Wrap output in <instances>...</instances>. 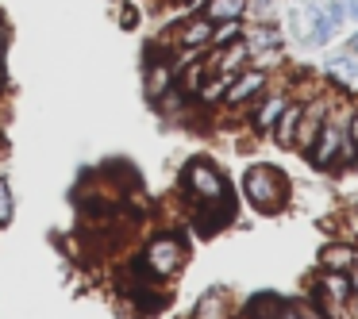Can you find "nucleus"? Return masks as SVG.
<instances>
[{
    "label": "nucleus",
    "mask_w": 358,
    "mask_h": 319,
    "mask_svg": "<svg viewBox=\"0 0 358 319\" xmlns=\"http://www.w3.org/2000/svg\"><path fill=\"white\" fill-rule=\"evenodd\" d=\"M243 196H247L250 208L258 212H281L289 204V181L285 173L278 170V165H266V162H255L247 165V173H243Z\"/></svg>",
    "instance_id": "nucleus-1"
},
{
    "label": "nucleus",
    "mask_w": 358,
    "mask_h": 319,
    "mask_svg": "<svg viewBox=\"0 0 358 319\" xmlns=\"http://www.w3.org/2000/svg\"><path fill=\"white\" fill-rule=\"evenodd\" d=\"M139 258H143V265L150 269V277L162 281V285H170L189 262V242L181 239L178 231H158V235H150V239L143 242Z\"/></svg>",
    "instance_id": "nucleus-2"
},
{
    "label": "nucleus",
    "mask_w": 358,
    "mask_h": 319,
    "mask_svg": "<svg viewBox=\"0 0 358 319\" xmlns=\"http://www.w3.org/2000/svg\"><path fill=\"white\" fill-rule=\"evenodd\" d=\"M343 142H347V124H343V119H335V116H327L324 127L316 131V139H312V147H308V154H304V158H308L316 170H335Z\"/></svg>",
    "instance_id": "nucleus-3"
},
{
    "label": "nucleus",
    "mask_w": 358,
    "mask_h": 319,
    "mask_svg": "<svg viewBox=\"0 0 358 319\" xmlns=\"http://www.w3.org/2000/svg\"><path fill=\"white\" fill-rule=\"evenodd\" d=\"M266 89H270V73H266L262 66H247L243 73L231 77V89H227V96H224V108H243V104L258 101Z\"/></svg>",
    "instance_id": "nucleus-4"
},
{
    "label": "nucleus",
    "mask_w": 358,
    "mask_h": 319,
    "mask_svg": "<svg viewBox=\"0 0 358 319\" xmlns=\"http://www.w3.org/2000/svg\"><path fill=\"white\" fill-rule=\"evenodd\" d=\"M281 43H285V35H281V27L273 24V20H255V24H243V47H247L250 62L262 54H278Z\"/></svg>",
    "instance_id": "nucleus-5"
},
{
    "label": "nucleus",
    "mask_w": 358,
    "mask_h": 319,
    "mask_svg": "<svg viewBox=\"0 0 358 319\" xmlns=\"http://www.w3.org/2000/svg\"><path fill=\"white\" fill-rule=\"evenodd\" d=\"M285 104H289V93H285V89H278V93H273V89H266L258 101H250V104H247V108H250V112H247L250 131H255V135H270Z\"/></svg>",
    "instance_id": "nucleus-6"
},
{
    "label": "nucleus",
    "mask_w": 358,
    "mask_h": 319,
    "mask_svg": "<svg viewBox=\"0 0 358 319\" xmlns=\"http://www.w3.org/2000/svg\"><path fill=\"white\" fill-rule=\"evenodd\" d=\"M208 43H212V20H204L201 8L178 20V31L170 35V47L178 50H208Z\"/></svg>",
    "instance_id": "nucleus-7"
},
{
    "label": "nucleus",
    "mask_w": 358,
    "mask_h": 319,
    "mask_svg": "<svg viewBox=\"0 0 358 319\" xmlns=\"http://www.w3.org/2000/svg\"><path fill=\"white\" fill-rule=\"evenodd\" d=\"M143 81H147V96L150 101H158V96H166L173 85H178V70H173L170 54H150L147 58V73H143Z\"/></svg>",
    "instance_id": "nucleus-8"
},
{
    "label": "nucleus",
    "mask_w": 358,
    "mask_h": 319,
    "mask_svg": "<svg viewBox=\"0 0 358 319\" xmlns=\"http://www.w3.org/2000/svg\"><path fill=\"white\" fill-rule=\"evenodd\" d=\"M201 16L216 24H247L250 0H201Z\"/></svg>",
    "instance_id": "nucleus-9"
},
{
    "label": "nucleus",
    "mask_w": 358,
    "mask_h": 319,
    "mask_svg": "<svg viewBox=\"0 0 358 319\" xmlns=\"http://www.w3.org/2000/svg\"><path fill=\"white\" fill-rule=\"evenodd\" d=\"M235 308H231V296L224 288H208L204 296H196L193 304V316L189 319H231Z\"/></svg>",
    "instance_id": "nucleus-10"
},
{
    "label": "nucleus",
    "mask_w": 358,
    "mask_h": 319,
    "mask_svg": "<svg viewBox=\"0 0 358 319\" xmlns=\"http://www.w3.org/2000/svg\"><path fill=\"white\" fill-rule=\"evenodd\" d=\"M301 116H304V101H293L289 96V104L281 108L278 124H273V139H278V147H293L296 142V127H301Z\"/></svg>",
    "instance_id": "nucleus-11"
},
{
    "label": "nucleus",
    "mask_w": 358,
    "mask_h": 319,
    "mask_svg": "<svg viewBox=\"0 0 358 319\" xmlns=\"http://www.w3.org/2000/svg\"><path fill=\"white\" fill-rule=\"evenodd\" d=\"M355 254H358V242H347V239H335L320 250V269H343L350 273L355 269Z\"/></svg>",
    "instance_id": "nucleus-12"
},
{
    "label": "nucleus",
    "mask_w": 358,
    "mask_h": 319,
    "mask_svg": "<svg viewBox=\"0 0 358 319\" xmlns=\"http://www.w3.org/2000/svg\"><path fill=\"white\" fill-rule=\"evenodd\" d=\"M304 20H308V24H304L301 39L308 43V47H327V43L335 39V31H339L320 8H304Z\"/></svg>",
    "instance_id": "nucleus-13"
},
{
    "label": "nucleus",
    "mask_w": 358,
    "mask_h": 319,
    "mask_svg": "<svg viewBox=\"0 0 358 319\" xmlns=\"http://www.w3.org/2000/svg\"><path fill=\"white\" fill-rule=\"evenodd\" d=\"M227 89H231V73H216V70H212L208 77H204V85L196 89L193 101L201 104V108H212V104H224Z\"/></svg>",
    "instance_id": "nucleus-14"
},
{
    "label": "nucleus",
    "mask_w": 358,
    "mask_h": 319,
    "mask_svg": "<svg viewBox=\"0 0 358 319\" xmlns=\"http://www.w3.org/2000/svg\"><path fill=\"white\" fill-rule=\"evenodd\" d=\"M281 296H273V292H258V296H250L247 300V308H243V316L239 319H278V311H281Z\"/></svg>",
    "instance_id": "nucleus-15"
},
{
    "label": "nucleus",
    "mask_w": 358,
    "mask_h": 319,
    "mask_svg": "<svg viewBox=\"0 0 358 319\" xmlns=\"http://www.w3.org/2000/svg\"><path fill=\"white\" fill-rule=\"evenodd\" d=\"M331 73L339 77V85H358V54H343L331 62Z\"/></svg>",
    "instance_id": "nucleus-16"
},
{
    "label": "nucleus",
    "mask_w": 358,
    "mask_h": 319,
    "mask_svg": "<svg viewBox=\"0 0 358 319\" xmlns=\"http://www.w3.org/2000/svg\"><path fill=\"white\" fill-rule=\"evenodd\" d=\"M239 39H243V24H216L208 47H231V43H239Z\"/></svg>",
    "instance_id": "nucleus-17"
},
{
    "label": "nucleus",
    "mask_w": 358,
    "mask_h": 319,
    "mask_svg": "<svg viewBox=\"0 0 358 319\" xmlns=\"http://www.w3.org/2000/svg\"><path fill=\"white\" fill-rule=\"evenodd\" d=\"M12 216H16V200H12V188L4 181V173H0V227L12 223Z\"/></svg>",
    "instance_id": "nucleus-18"
},
{
    "label": "nucleus",
    "mask_w": 358,
    "mask_h": 319,
    "mask_svg": "<svg viewBox=\"0 0 358 319\" xmlns=\"http://www.w3.org/2000/svg\"><path fill=\"white\" fill-rule=\"evenodd\" d=\"M301 311H304V319H331V316H327V311L320 308L316 300H312V296H308V300H301Z\"/></svg>",
    "instance_id": "nucleus-19"
},
{
    "label": "nucleus",
    "mask_w": 358,
    "mask_h": 319,
    "mask_svg": "<svg viewBox=\"0 0 358 319\" xmlns=\"http://www.w3.org/2000/svg\"><path fill=\"white\" fill-rule=\"evenodd\" d=\"M278 319H304L301 300H285V304H281V311H278Z\"/></svg>",
    "instance_id": "nucleus-20"
},
{
    "label": "nucleus",
    "mask_w": 358,
    "mask_h": 319,
    "mask_svg": "<svg viewBox=\"0 0 358 319\" xmlns=\"http://www.w3.org/2000/svg\"><path fill=\"white\" fill-rule=\"evenodd\" d=\"M116 16H120V27H124V31H131V27L139 24V20H135V8H116Z\"/></svg>",
    "instance_id": "nucleus-21"
},
{
    "label": "nucleus",
    "mask_w": 358,
    "mask_h": 319,
    "mask_svg": "<svg viewBox=\"0 0 358 319\" xmlns=\"http://www.w3.org/2000/svg\"><path fill=\"white\" fill-rule=\"evenodd\" d=\"M347 139H350V142H358V108L350 112V124H347Z\"/></svg>",
    "instance_id": "nucleus-22"
},
{
    "label": "nucleus",
    "mask_w": 358,
    "mask_h": 319,
    "mask_svg": "<svg viewBox=\"0 0 358 319\" xmlns=\"http://www.w3.org/2000/svg\"><path fill=\"white\" fill-rule=\"evenodd\" d=\"M347 20H355V24H358V0H347Z\"/></svg>",
    "instance_id": "nucleus-23"
},
{
    "label": "nucleus",
    "mask_w": 358,
    "mask_h": 319,
    "mask_svg": "<svg viewBox=\"0 0 358 319\" xmlns=\"http://www.w3.org/2000/svg\"><path fill=\"white\" fill-rule=\"evenodd\" d=\"M347 54H358V31H355V35H350V39H347Z\"/></svg>",
    "instance_id": "nucleus-24"
},
{
    "label": "nucleus",
    "mask_w": 358,
    "mask_h": 319,
    "mask_svg": "<svg viewBox=\"0 0 358 319\" xmlns=\"http://www.w3.org/2000/svg\"><path fill=\"white\" fill-rule=\"evenodd\" d=\"M350 292L358 296V265H355V269H350Z\"/></svg>",
    "instance_id": "nucleus-25"
},
{
    "label": "nucleus",
    "mask_w": 358,
    "mask_h": 319,
    "mask_svg": "<svg viewBox=\"0 0 358 319\" xmlns=\"http://www.w3.org/2000/svg\"><path fill=\"white\" fill-rule=\"evenodd\" d=\"M0 89H4V77H0Z\"/></svg>",
    "instance_id": "nucleus-26"
},
{
    "label": "nucleus",
    "mask_w": 358,
    "mask_h": 319,
    "mask_svg": "<svg viewBox=\"0 0 358 319\" xmlns=\"http://www.w3.org/2000/svg\"><path fill=\"white\" fill-rule=\"evenodd\" d=\"M355 265H358V254H355Z\"/></svg>",
    "instance_id": "nucleus-27"
},
{
    "label": "nucleus",
    "mask_w": 358,
    "mask_h": 319,
    "mask_svg": "<svg viewBox=\"0 0 358 319\" xmlns=\"http://www.w3.org/2000/svg\"><path fill=\"white\" fill-rule=\"evenodd\" d=\"M231 319H239V316H231Z\"/></svg>",
    "instance_id": "nucleus-28"
}]
</instances>
